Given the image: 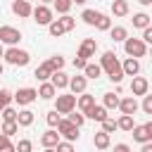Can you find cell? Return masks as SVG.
<instances>
[{"mask_svg":"<svg viewBox=\"0 0 152 152\" xmlns=\"http://www.w3.org/2000/svg\"><path fill=\"white\" fill-rule=\"evenodd\" d=\"M109 33H112V40H116V43H124V40L128 38V31H126L124 26H112Z\"/></svg>","mask_w":152,"mask_h":152,"instance_id":"d4e9b609","label":"cell"},{"mask_svg":"<svg viewBox=\"0 0 152 152\" xmlns=\"http://www.w3.org/2000/svg\"><path fill=\"white\" fill-rule=\"evenodd\" d=\"M116 128H119V124H116L114 119H109V116H107V119L102 121V131H104V133H114Z\"/></svg>","mask_w":152,"mask_h":152,"instance_id":"d590c367","label":"cell"},{"mask_svg":"<svg viewBox=\"0 0 152 152\" xmlns=\"http://www.w3.org/2000/svg\"><path fill=\"white\" fill-rule=\"evenodd\" d=\"M140 152H152V142H142V150Z\"/></svg>","mask_w":152,"mask_h":152,"instance_id":"681fc988","label":"cell"},{"mask_svg":"<svg viewBox=\"0 0 152 152\" xmlns=\"http://www.w3.org/2000/svg\"><path fill=\"white\" fill-rule=\"evenodd\" d=\"M114 152H128V145L126 142H119V145H114Z\"/></svg>","mask_w":152,"mask_h":152,"instance_id":"c3c4849f","label":"cell"},{"mask_svg":"<svg viewBox=\"0 0 152 152\" xmlns=\"http://www.w3.org/2000/svg\"><path fill=\"white\" fill-rule=\"evenodd\" d=\"M138 2H140V5H145V7H147V5H152V0H138Z\"/></svg>","mask_w":152,"mask_h":152,"instance_id":"f907efd6","label":"cell"},{"mask_svg":"<svg viewBox=\"0 0 152 152\" xmlns=\"http://www.w3.org/2000/svg\"><path fill=\"white\" fill-rule=\"evenodd\" d=\"M131 135H133V140L140 142V145H142V142H152V121L135 126V128L131 131Z\"/></svg>","mask_w":152,"mask_h":152,"instance_id":"5b68a950","label":"cell"},{"mask_svg":"<svg viewBox=\"0 0 152 152\" xmlns=\"http://www.w3.org/2000/svg\"><path fill=\"white\" fill-rule=\"evenodd\" d=\"M86 86H88V78L86 76H71V81H69V88H71L74 95L86 93Z\"/></svg>","mask_w":152,"mask_h":152,"instance_id":"2e32d148","label":"cell"},{"mask_svg":"<svg viewBox=\"0 0 152 152\" xmlns=\"http://www.w3.org/2000/svg\"><path fill=\"white\" fill-rule=\"evenodd\" d=\"M97 152H104V150H97Z\"/></svg>","mask_w":152,"mask_h":152,"instance_id":"680465c9","label":"cell"},{"mask_svg":"<svg viewBox=\"0 0 152 152\" xmlns=\"http://www.w3.org/2000/svg\"><path fill=\"white\" fill-rule=\"evenodd\" d=\"M59 21H62V26H64L66 31H71V28L76 26V19H74V17H69V14H64V17L59 19Z\"/></svg>","mask_w":152,"mask_h":152,"instance_id":"60d3db41","label":"cell"},{"mask_svg":"<svg viewBox=\"0 0 152 152\" xmlns=\"http://www.w3.org/2000/svg\"><path fill=\"white\" fill-rule=\"evenodd\" d=\"M95 26H97L100 31H109V28H112V19H109L107 14H100V21H97Z\"/></svg>","mask_w":152,"mask_h":152,"instance_id":"e575fe53","label":"cell"},{"mask_svg":"<svg viewBox=\"0 0 152 152\" xmlns=\"http://www.w3.org/2000/svg\"><path fill=\"white\" fill-rule=\"evenodd\" d=\"M147 88H150V83H147V78H142V76H133V81H131V93L133 95H147Z\"/></svg>","mask_w":152,"mask_h":152,"instance_id":"30bf717a","label":"cell"},{"mask_svg":"<svg viewBox=\"0 0 152 152\" xmlns=\"http://www.w3.org/2000/svg\"><path fill=\"white\" fill-rule=\"evenodd\" d=\"M69 121L71 124H76V126H83V121H86V114L81 112V114H76V112H69Z\"/></svg>","mask_w":152,"mask_h":152,"instance_id":"ab89813d","label":"cell"},{"mask_svg":"<svg viewBox=\"0 0 152 152\" xmlns=\"http://www.w3.org/2000/svg\"><path fill=\"white\" fill-rule=\"evenodd\" d=\"M50 81H52V86H55V88H66L71 78H69L62 69H59V71H55V74H52V78H50Z\"/></svg>","mask_w":152,"mask_h":152,"instance_id":"44dd1931","label":"cell"},{"mask_svg":"<svg viewBox=\"0 0 152 152\" xmlns=\"http://www.w3.org/2000/svg\"><path fill=\"white\" fill-rule=\"evenodd\" d=\"M71 5H74V0H55V7H57L59 14H66L71 10Z\"/></svg>","mask_w":152,"mask_h":152,"instance_id":"d6a6232c","label":"cell"},{"mask_svg":"<svg viewBox=\"0 0 152 152\" xmlns=\"http://www.w3.org/2000/svg\"><path fill=\"white\" fill-rule=\"evenodd\" d=\"M55 93H57V88L52 86V81H43V86L38 88V95H40L43 100H52Z\"/></svg>","mask_w":152,"mask_h":152,"instance_id":"ffe728a7","label":"cell"},{"mask_svg":"<svg viewBox=\"0 0 152 152\" xmlns=\"http://www.w3.org/2000/svg\"><path fill=\"white\" fill-rule=\"evenodd\" d=\"M133 26H135V28H147V26H150V17H147L145 12L133 14Z\"/></svg>","mask_w":152,"mask_h":152,"instance_id":"484cf974","label":"cell"},{"mask_svg":"<svg viewBox=\"0 0 152 152\" xmlns=\"http://www.w3.org/2000/svg\"><path fill=\"white\" fill-rule=\"evenodd\" d=\"M142 112L145 114H152V95H145L142 97Z\"/></svg>","mask_w":152,"mask_h":152,"instance_id":"7bdbcfd3","label":"cell"},{"mask_svg":"<svg viewBox=\"0 0 152 152\" xmlns=\"http://www.w3.org/2000/svg\"><path fill=\"white\" fill-rule=\"evenodd\" d=\"M45 119H48V124L55 128V126L59 124V112H57V109H52V112H48V114H45Z\"/></svg>","mask_w":152,"mask_h":152,"instance_id":"f35d334b","label":"cell"},{"mask_svg":"<svg viewBox=\"0 0 152 152\" xmlns=\"http://www.w3.org/2000/svg\"><path fill=\"white\" fill-rule=\"evenodd\" d=\"M10 145V135H5V133H0V150H5Z\"/></svg>","mask_w":152,"mask_h":152,"instance_id":"7dc6e473","label":"cell"},{"mask_svg":"<svg viewBox=\"0 0 152 152\" xmlns=\"http://www.w3.org/2000/svg\"><path fill=\"white\" fill-rule=\"evenodd\" d=\"M48 64H50L55 71H59V69L64 66V57H62V55H52V57L48 59Z\"/></svg>","mask_w":152,"mask_h":152,"instance_id":"836d02e7","label":"cell"},{"mask_svg":"<svg viewBox=\"0 0 152 152\" xmlns=\"http://www.w3.org/2000/svg\"><path fill=\"white\" fill-rule=\"evenodd\" d=\"M81 19H83V21H86L88 26H95V24L100 21V12H95V10H83Z\"/></svg>","mask_w":152,"mask_h":152,"instance_id":"cb8c5ba5","label":"cell"},{"mask_svg":"<svg viewBox=\"0 0 152 152\" xmlns=\"http://www.w3.org/2000/svg\"><path fill=\"white\" fill-rule=\"evenodd\" d=\"M142 40H145V43H150V45H152V24H150V26H147V28H142Z\"/></svg>","mask_w":152,"mask_h":152,"instance_id":"bcb514c9","label":"cell"},{"mask_svg":"<svg viewBox=\"0 0 152 152\" xmlns=\"http://www.w3.org/2000/svg\"><path fill=\"white\" fill-rule=\"evenodd\" d=\"M0 76H2V64H0Z\"/></svg>","mask_w":152,"mask_h":152,"instance_id":"9f6ffc18","label":"cell"},{"mask_svg":"<svg viewBox=\"0 0 152 152\" xmlns=\"http://www.w3.org/2000/svg\"><path fill=\"white\" fill-rule=\"evenodd\" d=\"M74 2H76V5H86L88 0H74Z\"/></svg>","mask_w":152,"mask_h":152,"instance_id":"f5cc1de1","label":"cell"},{"mask_svg":"<svg viewBox=\"0 0 152 152\" xmlns=\"http://www.w3.org/2000/svg\"><path fill=\"white\" fill-rule=\"evenodd\" d=\"M17 131H19V121H5L2 124V133L5 135H14Z\"/></svg>","mask_w":152,"mask_h":152,"instance_id":"1f68e13d","label":"cell"},{"mask_svg":"<svg viewBox=\"0 0 152 152\" xmlns=\"http://www.w3.org/2000/svg\"><path fill=\"white\" fill-rule=\"evenodd\" d=\"M0 114H2V119H5V121H17V116H19V114H17V112H14L10 104H7V107H5Z\"/></svg>","mask_w":152,"mask_h":152,"instance_id":"74e56055","label":"cell"},{"mask_svg":"<svg viewBox=\"0 0 152 152\" xmlns=\"http://www.w3.org/2000/svg\"><path fill=\"white\" fill-rule=\"evenodd\" d=\"M100 66L107 71V76H109L114 83H121V78L126 76V74H124V66H121V62L116 59V55H114L112 50L102 52V57H100Z\"/></svg>","mask_w":152,"mask_h":152,"instance_id":"6da1fadb","label":"cell"},{"mask_svg":"<svg viewBox=\"0 0 152 152\" xmlns=\"http://www.w3.org/2000/svg\"><path fill=\"white\" fill-rule=\"evenodd\" d=\"M124 50H126V55L128 57H145V52H147V43L142 40V38H126L124 40Z\"/></svg>","mask_w":152,"mask_h":152,"instance_id":"7a4b0ae2","label":"cell"},{"mask_svg":"<svg viewBox=\"0 0 152 152\" xmlns=\"http://www.w3.org/2000/svg\"><path fill=\"white\" fill-rule=\"evenodd\" d=\"M57 152H74V145L69 142V140H59V145H57Z\"/></svg>","mask_w":152,"mask_h":152,"instance_id":"ee69618b","label":"cell"},{"mask_svg":"<svg viewBox=\"0 0 152 152\" xmlns=\"http://www.w3.org/2000/svg\"><path fill=\"white\" fill-rule=\"evenodd\" d=\"M107 112H109V109H107L104 104H102V107L95 104V107H90V109L86 112V119H93V121H100V124H102V121L107 119Z\"/></svg>","mask_w":152,"mask_h":152,"instance_id":"5bb4252c","label":"cell"},{"mask_svg":"<svg viewBox=\"0 0 152 152\" xmlns=\"http://www.w3.org/2000/svg\"><path fill=\"white\" fill-rule=\"evenodd\" d=\"M12 12L17 17H33V7L26 2V0H14L12 2Z\"/></svg>","mask_w":152,"mask_h":152,"instance_id":"4fadbf2b","label":"cell"},{"mask_svg":"<svg viewBox=\"0 0 152 152\" xmlns=\"http://www.w3.org/2000/svg\"><path fill=\"white\" fill-rule=\"evenodd\" d=\"M17 121H19V126H31L33 124V112L31 109H21L19 116H17Z\"/></svg>","mask_w":152,"mask_h":152,"instance_id":"f546056e","label":"cell"},{"mask_svg":"<svg viewBox=\"0 0 152 152\" xmlns=\"http://www.w3.org/2000/svg\"><path fill=\"white\" fill-rule=\"evenodd\" d=\"M5 59H7V64H14V66H26V64H28V59H31V55H28L26 50H19L17 45H12V48L5 52Z\"/></svg>","mask_w":152,"mask_h":152,"instance_id":"3957f363","label":"cell"},{"mask_svg":"<svg viewBox=\"0 0 152 152\" xmlns=\"http://www.w3.org/2000/svg\"><path fill=\"white\" fill-rule=\"evenodd\" d=\"M112 14L114 17H126L128 14V2L126 0H114L112 2Z\"/></svg>","mask_w":152,"mask_h":152,"instance_id":"603a6c76","label":"cell"},{"mask_svg":"<svg viewBox=\"0 0 152 152\" xmlns=\"http://www.w3.org/2000/svg\"><path fill=\"white\" fill-rule=\"evenodd\" d=\"M74 107H76V95H57L55 109L59 114H69V112H74Z\"/></svg>","mask_w":152,"mask_h":152,"instance_id":"ba28073f","label":"cell"},{"mask_svg":"<svg viewBox=\"0 0 152 152\" xmlns=\"http://www.w3.org/2000/svg\"><path fill=\"white\" fill-rule=\"evenodd\" d=\"M78 128H81V126L71 124L69 119H59V124H57V131H59V135H64L69 142L78 140Z\"/></svg>","mask_w":152,"mask_h":152,"instance_id":"277c9868","label":"cell"},{"mask_svg":"<svg viewBox=\"0 0 152 152\" xmlns=\"http://www.w3.org/2000/svg\"><path fill=\"white\" fill-rule=\"evenodd\" d=\"M48 31H50V36H52V38H59L62 33H66V28L62 26V21H59V19H55V21L48 26Z\"/></svg>","mask_w":152,"mask_h":152,"instance_id":"f1b7e54d","label":"cell"},{"mask_svg":"<svg viewBox=\"0 0 152 152\" xmlns=\"http://www.w3.org/2000/svg\"><path fill=\"white\" fill-rule=\"evenodd\" d=\"M21 40V31L14 28V26H0V43H7V45H17Z\"/></svg>","mask_w":152,"mask_h":152,"instance_id":"52a82bcc","label":"cell"},{"mask_svg":"<svg viewBox=\"0 0 152 152\" xmlns=\"http://www.w3.org/2000/svg\"><path fill=\"white\" fill-rule=\"evenodd\" d=\"M33 19H36V24H40V26H50L55 19H52V10L48 7V5H38V7H33Z\"/></svg>","mask_w":152,"mask_h":152,"instance_id":"8992f818","label":"cell"},{"mask_svg":"<svg viewBox=\"0 0 152 152\" xmlns=\"http://www.w3.org/2000/svg\"><path fill=\"white\" fill-rule=\"evenodd\" d=\"M128 152H131V150H128Z\"/></svg>","mask_w":152,"mask_h":152,"instance_id":"91938a15","label":"cell"},{"mask_svg":"<svg viewBox=\"0 0 152 152\" xmlns=\"http://www.w3.org/2000/svg\"><path fill=\"white\" fill-rule=\"evenodd\" d=\"M138 107H140V104H138L135 95H131V97H124V100L119 102V109H121V114H131V116H133V114L138 112Z\"/></svg>","mask_w":152,"mask_h":152,"instance_id":"7c38bea8","label":"cell"},{"mask_svg":"<svg viewBox=\"0 0 152 152\" xmlns=\"http://www.w3.org/2000/svg\"><path fill=\"white\" fill-rule=\"evenodd\" d=\"M52 74H55V69H52L48 62H43L40 66H36V74H33V76H36L38 81H48V78H52Z\"/></svg>","mask_w":152,"mask_h":152,"instance_id":"d6986e66","label":"cell"},{"mask_svg":"<svg viewBox=\"0 0 152 152\" xmlns=\"http://www.w3.org/2000/svg\"><path fill=\"white\" fill-rule=\"evenodd\" d=\"M40 145L43 147H57L59 145V131H45L43 135H40Z\"/></svg>","mask_w":152,"mask_h":152,"instance_id":"9a60e30c","label":"cell"},{"mask_svg":"<svg viewBox=\"0 0 152 152\" xmlns=\"http://www.w3.org/2000/svg\"><path fill=\"white\" fill-rule=\"evenodd\" d=\"M76 107H78V109H81V112L86 114V112H88L90 107H95V97H93L90 93H81V97L76 100Z\"/></svg>","mask_w":152,"mask_h":152,"instance_id":"e0dca14e","label":"cell"},{"mask_svg":"<svg viewBox=\"0 0 152 152\" xmlns=\"http://www.w3.org/2000/svg\"><path fill=\"white\" fill-rule=\"evenodd\" d=\"M40 2H43V5H48V2H55V0H40Z\"/></svg>","mask_w":152,"mask_h":152,"instance_id":"db71d44e","label":"cell"},{"mask_svg":"<svg viewBox=\"0 0 152 152\" xmlns=\"http://www.w3.org/2000/svg\"><path fill=\"white\" fill-rule=\"evenodd\" d=\"M43 152H57V147H45Z\"/></svg>","mask_w":152,"mask_h":152,"instance_id":"816d5d0a","label":"cell"},{"mask_svg":"<svg viewBox=\"0 0 152 152\" xmlns=\"http://www.w3.org/2000/svg\"><path fill=\"white\" fill-rule=\"evenodd\" d=\"M83 74H86V78H97V76L102 74V66H100V64L88 62V64H86V69H83Z\"/></svg>","mask_w":152,"mask_h":152,"instance_id":"4316f807","label":"cell"},{"mask_svg":"<svg viewBox=\"0 0 152 152\" xmlns=\"http://www.w3.org/2000/svg\"><path fill=\"white\" fill-rule=\"evenodd\" d=\"M36 97H38V90H36V88H19V90L14 93V100H17L19 104H31Z\"/></svg>","mask_w":152,"mask_h":152,"instance_id":"9c48e42d","label":"cell"},{"mask_svg":"<svg viewBox=\"0 0 152 152\" xmlns=\"http://www.w3.org/2000/svg\"><path fill=\"white\" fill-rule=\"evenodd\" d=\"M121 66H124V74H126V76H138V71H140V62H138L135 57H128Z\"/></svg>","mask_w":152,"mask_h":152,"instance_id":"ac0fdd59","label":"cell"},{"mask_svg":"<svg viewBox=\"0 0 152 152\" xmlns=\"http://www.w3.org/2000/svg\"><path fill=\"white\" fill-rule=\"evenodd\" d=\"M0 57H5V52H2V43H0Z\"/></svg>","mask_w":152,"mask_h":152,"instance_id":"11a10c76","label":"cell"},{"mask_svg":"<svg viewBox=\"0 0 152 152\" xmlns=\"http://www.w3.org/2000/svg\"><path fill=\"white\" fill-rule=\"evenodd\" d=\"M93 145H95L97 150H107V147H109V133H104V131L95 133V135H93Z\"/></svg>","mask_w":152,"mask_h":152,"instance_id":"7402d4cb","label":"cell"},{"mask_svg":"<svg viewBox=\"0 0 152 152\" xmlns=\"http://www.w3.org/2000/svg\"><path fill=\"white\" fill-rule=\"evenodd\" d=\"M116 124H119V128H121V131H128V133L135 128V124H133V116H131V114H121V119H119Z\"/></svg>","mask_w":152,"mask_h":152,"instance_id":"83f0119b","label":"cell"},{"mask_svg":"<svg viewBox=\"0 0 152 152\" xmlns=\"http://www.w3.org/2000/svg\"><path fill=\"white\" fill-rule=\"evenodd\" d=\"M95 50H97V43H95V38H86V40L81 43V48H78V57H86V59H90V57L95 55Z\"/></svg>","mask_w":152,"mask_h":152,"instance_id":"8fae6325","label":"cell"},{"mask_svg":"<svg viewBox=\"0 0 152 152\" xmlns=\"http://www.w3.org/2000/svg\"><path fill=\"white\" fill-rule=\"evenodd\" d=\"M150 55H152V48H150Z\"/></svg>","mask_w":152,"mask_h":152,"instance_id":"6f0895ef","label":"cell"},{"mask_svg":"<svg viewBox=\"0 0 152 152\" xmlns=\"http://www.w3.org/2000/svg\"><path fill=\"white\" fill-rule=\"evenodd\" d=\"M86 64H88L86 57H78V55L74 57V69H86Z\"/></svg>","mask_w":152,"mask_h":152,"instance_id":"f6af8a7d","label":"cell"},{"mask_svg":"<svg viewBox=\"0 0 152 152\" xmlns=\"http://www.w3.org/2000/svg\"><path fill=\"white\" fill-rule=\"evenodd\" d=\"M12 97H14V95H12L10 90H0V112H2L10 102H12Z\"/></svg>","mask_w":152,"mask_h":152,"instance_id":"8d00e7d4","label":"cell"},{"mask_svg":"<svg viewBox=\"0 0 152 152\" xmlns=\"http://www.w3.org/2000/svg\"><path fill=\"white\" fill-rule=\"evenodd\" d=\"M119 102H121V100H119L114 93H104V107H107V109H116Z\"/></svg>","mask_w":152,"mask_h":152,"instance_id":"4dcf8cb0","label":"cell"},{"mask_svg":"<svg viewBox=\"0 0 152 152\" xmlns=\"http://www.w3.org/2000/svg\"><path fill=\"white\" fill-rule=\"evenodd\" d=\"M31 150H33V142H31V140H19L17 152H31Z\"/></svg>","mask_w":152,"mask_h":152,"instance_id":"b9f144b4","label":"cell"}]
</instances>
